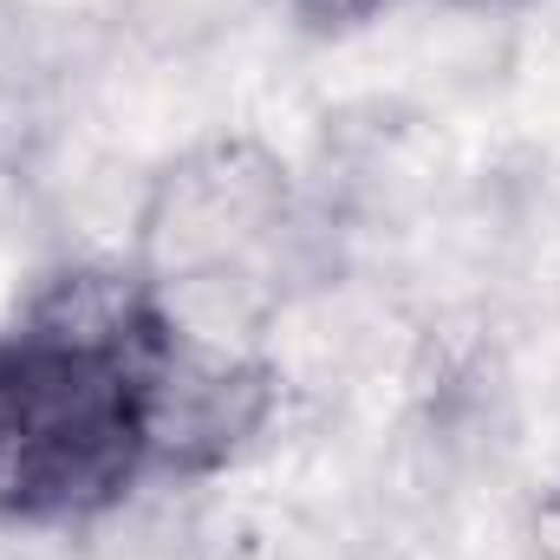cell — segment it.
Segmentation results:
<instances>
[{"instance_id": "1", "label": "cell", "mask_w": 560, "mask_h": 560, "mask_svg": "<svg viewBox=\"0 0 560 560\" xmlns=\"http://www.w3.org/2000/svg\"><path fill=\"white\" fill-rule=\"evenodd\" d=\"M306 248V196L261 138H202L176 150L138 202L131 268L176 326L255 339Z\"/></svg>"}, {"instance_id": "2", "label": "cell", "mask_w": 560, "mask_h": 560, "mask_svg": "<svg viewBox=\"0 0 560 560\" xmlns=\"http://www.w3.org/2000/svg\"><path fill=\"white\" fill-rule=\"evenodd\" d=\"M26 430V522H98L150 482L143 469V365L7 332Z\"/></svg>"}, {"instance_id": "3", "label": "cell", "mask_w": 560, "mask_h": 560, "mask_svg": "<svg viewBox=\"0 0 560 560\" xmlns=\"http://www.w3.org/2000/svg\"><path fill=\"white\" fill-rule=\"evenodd\" d=\"M150 482H209L261 450L280 418V365L261 339L189 332L170 319L138 385Z\"/></svg>"}, {"instance_id": "4", "label": "cell", "mask_w": 560, "mask_h": 560, "mask_svg": "<svg viewBox=\"0 0 560 560\" xmlns=\"http://www.w3.org/2000/svg\"><path fill=\"white\" fill-rule=\"evenodd\" d=\"M0 522H26V430H20L7 332H0Z\"/></svg>"}, {"instance_id": "5", "label": "cell", "mask_w": 560, "mask_h": 560, "mask_svg": "<svg viewBox=\"0 0 560 560\" xmlns=\"http://www.w3.org/2000/svg\"><path fill=\"white\" fill-rule=\"evenodd\" d=\"M398 0H287V13L306 26V33H359V26H372V20H385Z\"/></svg>"}, {"instance_id": "6", "label": "cell", "mask_w": 560, "mask_h": 560, "mask_svg": "<svg viewBox=\"0 0 560 560\" xmlns=\"http://www.w3.org/2000/svg\"><path fill=\"white\" fill-rule=\"evenodd\" d=\"M528 541H535L541 560H560V476L541 489V502H535V515H528Z\"/></svg>"}, {"instance_id": "7", "label": "cell", "mask_w": 560, "mask_h": 560, "mask_svg": "<svg viewBox=\"0 0 560 560\" xmlns=\"http://www.w3.org/2000/svg\"><path fill=\"white\" fill-rule=\"evenodd\" d=\"M436 7H450V13H482V20H509V13H528V7H541V0H436Z\"/></svg>"}]
</instances>
